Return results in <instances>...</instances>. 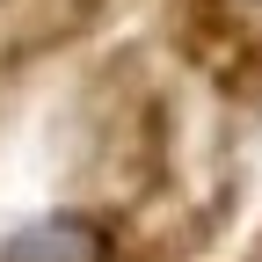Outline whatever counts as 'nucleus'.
Returning a JSON list of instances; mask_svg holds the SVG:
<instances>
[{
  "label": "nucleus",
  "instance_id": "nucleus-1",
  "mask_svg": "<svg viewBox=\"0 0 262 262\" xmlns=\"http://www.w3.org/2000/svg\"><path fill=\"white\" fill-rule=\"evenodd\" d=\"M0 262H117V233L95 211H44L8 233Z\"/></svg>",
  "mask_w": 262,
  "mask_h": 262
}]
</instances>
